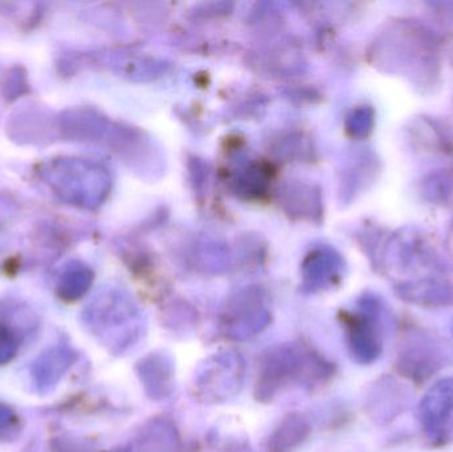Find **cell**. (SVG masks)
Instances as JSON below:
<instances>
[{"mask_svg": "<svg viewBox=\"0 0 453 452\" xmlns=\"http://www.w3.org/2000/svg\"><path fill=\"white\" fill-rule=\"evenodd\" d=\"M39 175L60 201L71 206L93 209L108 194L106 172L84 159L52 158L40 166Z\"/></svg>", "mask_w": 453, "mask_h": 452, "instance_id": "1", "label": "cell"}, {"mask_svg": "<svg viewBox=\"0 0 453 452\" xmlns=\"http://www.w3.org/2000/svg\"><path fill=\"white\" fill-rule=\"evenodd\" d=\"M419 421L426 432H441L453 414V377L441 379L423 395L419 403Z\"/></svg>", "mask_w": 453, "mask_h": 452, "instance_id": "2", "label": "cell"}, {"mask_svg": "<svg viewBox=\"0 0 453 452\" xmlns=\"http://www.w3.org/2000/svg\"><path fill=\"white\" fill-rule=\"evenodd\" d=\"M349 342L354 357L362 364L377 360L382 353V340L375 321V313L362 316L351 323Z\"/></svg>", "mask_w": 453, "mask_h": 452, "instance_id": "3", "label": "cell"}, {"mask_svg": "<svg viewBox=\"0 0 453 452\" xmlns=\"http://www.w3.org/2000/svg\"><path fill=\"white\" fill-rule=\"evenodd\" d=\"M88 284H89V273L81 265H72L66 272L64 273L60 281L61 295H76L82 294Z\"/></svg>", "mask_w": 453, "mask_h": 452, "instance_id": "4", "label": "cell"}, {"mask_svg": "<svg viewBox=\"0 0 453 452\" xmlns=\"http://www.w3.org/2000/svg\"><path fill=\"white\" fill-rule=\"evenodd\" d=\"M28 90V81H27V73L21 66H15L12 71L8 72L7 79L4 81V90L3 95L8 101L16 100L23 93Z\"/></svg>", "mask_w": 453, "mask_h": 452, "instance_id": "5", "label": "cell"}]
</instances>
